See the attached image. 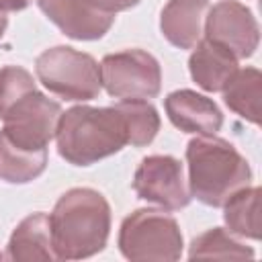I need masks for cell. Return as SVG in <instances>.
I'll list each match as a JSON object with an SVG mask.
<instances>
[{
  "instance_id": "cell-21",
  "label": "cell",
  "mask_w": 262,
  "mask_h": 262,
  "mask_svg": "<svg viewBox=\"0 0 262 262\" xmlns=\"http://www.w3.org/2000/svg\"><path fill=\"white\" fill-rule=\"evenodd\" d=\"M94 4V8H98L100 12L104 14H115L117 12H123V10H129L133 6H137L141 0H90Z\"/></svg>"
},
{
  "instance_id": "cell-18",
  "label": "cell",
  "mask_w": 262,
  "mask_h": 262,
  "mask_svg": "<svg viewBox=\"0 0 262 262\" xmlns=\"http://www.w3.org/2000/svg\"><path fill=\"white\" fill-rule=\"evenodd\" d=\"M254 250L225 227H211L196 235L188 248V258H254Z\"/></svg>"
},
{
  "instance_id": "cell-15",
  "label": "cell",
  "mask_w": 262,
  "mask_h": 262,
  "mask_svg": "<svg viewBox=\"0 0 262 262\" xmlns=\"http://www.w3.org/2000/svg\"><path fill=\"white\" fill-rule=\"evenodd\" d=\"M221 94L229 111L252 125H260L262 74L258 68H237L235 76L227 82Z\"/></svg>"
},
{
  "instance_id": "cell-9",
  "label": "cell",
  "mask_w": 262,
  "mask_h": 262,
  "mask_svg": "<svg viewBox=\"0 0 262 262\" xmlns=\"http://www.w3.org/2000/svg\"><path fill=\"white\" fill-rule=\"evenodd\" d=\"M203 37L223 45L237 59H246L260 45V27L254 12L239 0H219L209 6Z\"/></svg>"
},
{
  "instance_id": "cell-2",
  "label": "cell",
  "mask_w": 262,
  "mask_h": 262,
  "mask_svg": "<svg viewBox=\"0 0 262 262\" xmlns=\"http://www.w3.org/2000/svg\"><path fill=\"white\" fill-rule=\"evenodd\" d=\"M186 166L190 196L213 209H221L229 196L250 186L254 176L250 162L237 147L215 133L196 135L188 141Z\"/></svg>"
},
{
  "instance_id": "cell-13",
  "label": "cell",
  "mask_w": 262,
  "mask_h": 262,
  "mask_svg": "<svg viewBox=\"0 0 262 262\" xmlns=\"http://www.w3.org/2000/svg\"><path fill=\"white\" fill-rule=\"evenodd\" d=\"M237 57L223 45L203 37L188 57L192 82L205 92H221L237 72Z\"/></svg>"
},
{
  "instance_id": "cell-8",
  "label": "cell",
  "mask_w": 262,
  "mask_h": 262,
  "mask_svg": "<svg viewBox=\"0 0 262 262\" xmlns=\"http://www.w3.org/2000/svg\"><path fill=\"white\" fill-rule=\"evenodd\" d=\"M133 190L141 201L158 205L164 211H180L192 201L184 166L174 156H145L135 168Z\"/></svg>"
},
{
  "instance_id": "cell-22",
  "label": "cell",
  "mask_w": 262,
  "mask_h": 262,
  "mask_svg": "<svg viewBox=\"0 0 262 262\" xmlns=\"http://www.w3.org/2000/svg\"><path fill=\"white\" fill-rule=\"evenodd\" d=\"M6 27H8V16H6V12H2V10H0V39L4 37Z\"/></svg>"
},
{
  "instance_id": "cell-6",
  "label": "cell",
  "mask_w": 262,
  "mask_h": 262,
  "mask_svg": "<svg viewBox=\"0 0 262 262\" xmlns=\"http://www.w3.org/2000/svg\"><path fill=\"white\" fill-rule=\"evenodd\" d=\"M100 82L113 98L149 100L162 90V68L160 61L143 49H123L102 57Z\"/></svg>"
},
{
  "instance_id": "cell-5",
  "label": "cell",
  "mask_w": 262,
  "mask_h": 262,
  "mask_svg": "<svg viewBox=\"0 0 262 262\" xmlns=\"http://www.w3.org/2000/svg\"><path fill=\"white\" fill-rule=\"evenodd\" d=\"M119 250L127 260H180L184 239L178 221L164 209H135L119 227Z\"/></svg>"
},
{
  "instance_id": "cell-19",
  "label": "cell",
  "mask_w": 262,
  "mask_h": 262,
  "mask_svg": "<svg viewBox=\"0 0 262 262\" xmlns=\"http://www.w3.org/2000/svg\"><path fill=\"white\" fill-rule=\"evenodd\" d=\"M115 106L125 119L129 145L145 147L156 139L160 131V115L149 100H119Z\"/></svg>"
},
{
  "instance_id": "cell-7",
  "label": "cell",
  "mask_w": 262,
  "mask_h": 262,
  "mask_svg": "<svg viewBox=\"0 0 262 262\" xmlns=\"http://www.w3.org/2000/svg\"><path fill=\"white\" fill-rule=\"evenodd\" d=\"M61 104L47 98L43 92L33 90L12 104L4 115L2 133L25 149L43 151L49 141L55 139L61 119Z\"/></svg>"
},
{
  "instance_id": "cell-1",
  "label": "cell",
  "mask_w": 262,
  "mask_h": 262,
  "mask_svg": "<svg viewBox=\"0 0 262 262\" xmlns=\"http://www.w3.org/2000/svg\"><path fill=\"white\" fill-rule=\"evenodd\" d=\"M57 260H84L104 250L111 233V205L94 188L66 190L49 213Z\"/></svg>"
},
{
  "instance_id": "cell-11",
  "label": "cell",
  "mask_w": 262,
  "mask_h": 262,
  "mask_svg": "<svg viewBox=\"0 0 262 262\" xmlns=\"http://www.w3.org/2000/svg\"><path fill=\"white\" fill-rule=\"evenodd\" d=\"M164 111L170 123L182 133L213 135L223 127V113L217 102L190 88L170 92L164 98Z\"/></svg>"
},
{
  "instance_id": "cell-10",
  "label": "cell",
  "mask_w": 262,
  "mask_h": 262,
  "mask_svg": "<svg viewBox=\"0 0 262 262\" xmlns=\"http://www.w3.org/2000/svg\"><path fill=\"white\" fill-rule=\"evenodd\" d=\"M41 12L70 39L96 41L102 39L113 23L115 14H104L90 0H35Z\"/></svg>"
},
{
  "instance_id": "cell-3",
  "label": "cell",
  "mask_w": 262,
  "mask_h": 262,
  "mask_svg": "<svg viewBox=\"0 0 262 262\" xmlns=\"http://www.w3.org/2000/svg\"><path fill=\"white\" fill-rule=\"evenodd\" d=\"M55 141L68 164L92 166L129 145V133L117 106L78 104L61 113Z\"/></svg>"
},
{
  "instance_id": "cell-23",
  "label": "cell",
  "mask_w": 262,
  "mask_h": 262,
  "mask_svg": "<svg viewBox=\"0 0 262 262\" xmlns=\"http://www.w3.org/2000/svg\"><path fill=\"white\" fill-rule=\"evenodd\" d=\"M2 258H4V254H2V252H0V260H2Z\"/></svg>"
},
{
  "instance_id": "cell-4",
  "label": "cell",
  "mask_w": 262,
  "mask_h": 262,
  "mask_svg": "<svg viewBox=\"0 0 262 262\" xmlns=\"http://www.w3.org/2000/svg\"><path fill=\"white\" fill-rule=\"evenodd\" d=\"M37 80L55 96L70 102H88L102 90L100 63L70 45H55L35 59Z\"/></svg>"
},
{
  "instance_id": "cell-12",
  "label": "cell",
  "mask_w": 262,
  "mask_h": 262,
  "mask_svg": "<svg viewBox=\"0 0 262 262\" xmlns=\"http://www.w3.org/2000/svg\"><path fill=\"white\" fill-rule=\"evenodd\" d=\"M209 0H168L160 12L164 39L178 49H192L203 39Z\"/></svg>"
},
{
  "instance_id": "cell-17",
  "label": "cell",
  "mask_w": 262,
  "mask_h": 262,
  "mask_svg": "<svg viewBox=\"0 0 262 262\" xmlns=\"http://www.w3.org/2000/svg\"><path fill=\"white\" fill-rule=\"evenodd\" d=\"M260 194L258 186H246L221 207L227 229L237 237L260 239Z\"/></svg>"
},
{
  "instance_id": "cell-20",
  "label": "cell",
  "mask_w": 262,
  "mask_h": 262,
  "mask_svg": "<svg viewBox=\"0 0 262 262\" xmlns=\"http://www.w3.org/2000/svg\"><path fill=\"white\" fill-rule=\"evenodd\" d=\"M37 90L33 74L20 66H2L0 68V121L12 108L16 100L25 94Z\"/></svg>"
},
{
  "instance_id": "cell-14",
  "label": "cell",
  "mask_w": 262,
  "mask_h": 262,
  "mask_svg": "<svg viewBox=\"0 0 262 262\" xmlns=\"http://www.w3.org/2000/svg\"><path fill=\"white\" fill-rule=\"evenodd\" d=\"M6 260L33 262V260H57L53 250L49 215L43 211L27 215L12 231L6 246Z\"/></svg>"
},
{
  "instance_id": "cell-16",
  "label": "cell",
  "mask_w": 262,
  "mask_h": 262,
  "mask_svg": "<svg viewBox=\"0 0 262 262\" xmlns=\"http://www.w3.org/2000/svg\"><path fill=\"white\" fill-rule=\"evenodd\" d=\"M47 168V149L35 151L12 143L0 131V180L8 184H29Z\"/></svg>"
}]
</instances>
